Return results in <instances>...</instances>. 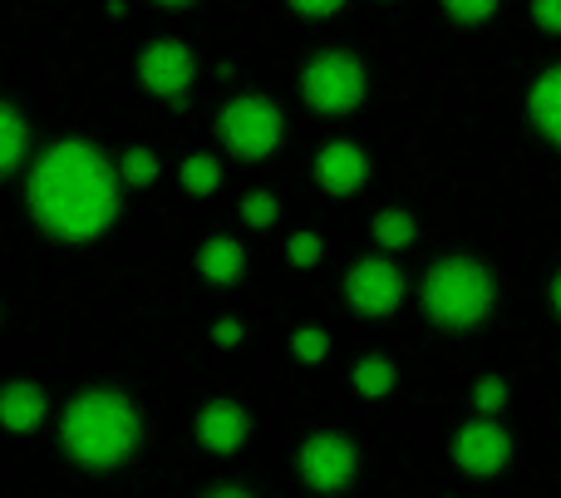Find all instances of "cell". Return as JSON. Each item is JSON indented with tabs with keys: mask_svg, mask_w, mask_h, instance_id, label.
Returning a JSON list of instances; mask_svg holds the SVG:
<instances>
[{
	"mask_svg": "<svg viewBox=\"0 0 561 498\" xmlns=\"http://www.w3.org/2000/svg\"><path fill=\"white\" fill-rule=\"evenodd\" d=\"M20 154H25V124H20L15 109L0 104V173H10L20 163Z\"/></svg>",
	"mask_w": 561,
	"mask_h": 498,
	"instance_id": "2e32d148",
	"label": "cell"
},
{
	"mask_svg": "<svg viewBox=\"0 0 561 498\" xmlns=\"http://www.w3.org/2000/svg\"><path fill=\"white\" fill-rule=\"evenodd\" d=\"M217 134L227 138L237 158H266L280 144V109L266 99H237L222 109L217 118Z\"/></svg>",
	"mask_w": 561,
	"mask_h": 498,
	"instance_id": "5b68a950",
	"label": "cell"
},
{
	"mask_svg": "<svg viewBox=\"0 0 561 498\" xmlns=\"http://www.w3.org/2000/svg\"><path fill=\"white\" fill-rule=\"evenodd\" d=\"M345 292H350V306H355V312L389 316L399 306V296H404V276H399L385 257H369V262H359L355 272H350Z\"/></svg>",
	"mask_w": 561,
	"mask_h": 498,
	"instance_id": "52a82bcc",
	"label": "cell"
},
{
	"mask_svg": "<svg viewBox=\"0 0 561 498\" xmlns=\"http://www.w3.org/2000/svg\"><path fill=\"white\" fill-rule=\"evenodd\" d=\"M163 5H187V0H163Z\"/></svg>",
	"mask_w": 561,
	"mask_h": 498,
	"instance_id": "f1b7e54d",
	"label": "cell"
},
{
	"mask_svg": "<svg viewBox=\"0 0 561 498\" xmlns=\"http://www.w3.org/2000/svg\"><path fill=\"white\" fill-rule=\"evenodd\" d=\"M45 420V395L35 391V385H5L0 391V425L5 430H35V425Z\"/></svg>",
	"mask_w": 561,
	"mask_h": 498,
	"instance_id": "4fadbf2b",
	"label": "cell"
},
{
	"mask_svg": "<svg viewBox=\"0 0 561 498\" xmlns=\"http://www.w3.org/2000/svg\"><path fill=\"white\" fill-rule=\"evenodd\" d=\"M217 178H222V173H217V163L207 154H197V158H187V163H183V188H187V193H197V197L213 193Z\"/></svg>",
	"mask_w": 561,
	"mask_h": 498,
	"instance_id": "ac0fdd59",
	"label": "cell"
},
{
	"mask_svg": "<svg viewBox=\"0 0 561 498\" xmlns=\"http://www.w3.org/2000/svg\"><path fill=\"white\" fill-rule=\"evenodd\" d=\"M300 94H306V104L320 109V114H345V109H355L359 99H365V69H359L355 55L330 49V55L306 65Z\"/></svg>",
	"mask_w": 561,
	"mask_h": 498,
	"instance_id": "277c9868",
	"label": "cell"
},
{
	"mask_svg": "<svg viewBox=\"0 0 561 498\" xmlns=\"http://www.w3.org/2000/svg\"><path fill=\"white\" fill-rule=\"evenodd\" d=\"M286 252H290V262L296 267H316L320 262V237L316 233H296L286 242Z\"/></svg>",
	"mask_w": 561,
	"mask_h": 498,
	"instance_id": "cb8c5ba5",
	"label": "cell"
},
{
	"mask_svg": "<svg viewBox=\"0 0 561 498\" xmlns=\"http://www.w3.org/2000/svg\"><path fill=\"white\" fill-rule=\"evenodd\" d=\"M507 454H513V440H507V430H497L493 420H473V425H463V430L454 434L458 469L478 474V479H488V474L503 469Z\"/></svg>",
	"mask_w": 561,
	"mask_h": 498,
	"instance_id": "ba28073f",
	"label": "cell"
},
{
	"mask_svg": "<svg viewBox=\"0 0 561 498\" xmlns=\"http://www.w3.org/2000/svg\"><path fill=\"white\" fill-rule=\"evenodd\" d=\"M355 391L369 395V400H375V395H389V391H394V365H389L385 355H369V361H359L355 365Z\"/></svg>",
	"mask_w": 561,
	"mask_h": 498,
	"instance_id": "9a60e30c",
	"label": "cell"
},
{
	"mask_svg": "<svg viewBox=\"0 0 561 498\" xmlns=\"http://www.w3.org/2000/svg\"><path fill=\"white\" fill-rule=\"evenodd\" d=\"M247 430H252V420H247V410L242 405H232V400H213L203 415H197V440H203L207 450H217V454L242 450Z\"/></svg>",
	"mask_w": 561,
	"mask_h": 498,
	"instance_id": "30bf717a",
	"label": "cell"
},
{
	"mask_svg": "<svg viewBox=\"0 0 561 498\" xmlns=\"http://www.w3.org/2000/svg\"><path fill=\"white\" fill-rule=\"evenodd\" d=\"M424 312L448 331H468L493 312V276L468 257H448L424 282Z\"/></svg>",
	"mask_w": 561,
	"mask_h": 498,
	"instance_id": "3957f363",
	"label": "cell"
},
{
	"mask_svg": "<svg viewBox=\"0 0 561 498\" xmlns=\"http://www.w3.org/2000/svg\"><path fill=\"white\" fill-rule=\"evenodd\" d=\"M65 450L89 469H108V464L128 460L138 444V415L124 395L114 391H89L69 405L65 430H59Z\"/></svg>",
	"mask_w": 561,
	"mask_h": 498,
	"instance_id": "7a4b0ae2",
	"label": "cell"
},
{
	"mask_svg": "<svg viewBox=\"0 0 561 498\" xmlns=\"http://www.w3.org/2000/svg\"><path fill=\"white\" fill-rule=\"evenodd\" d=\"M118 173H124V183L144 188V183H153V178H158V158L148 154V148H128L124 163H118Z\"/></svg>",
	"mask_w": 561,
	"mask_h": 498,
	"instance_id": "ffe728a7",
	"label": "cell"
},
{
	"mask_svg": "<svg viewBox=\"0 0 561 498\" xmlns=\"http://www.w3.org/2000/svg\"><path fill=\"white\" fill-rule=\"evenodd\" d=\"M375 242L379 247H409L414 242V217L409 213H379L375 217Z\"/></svg>",
	"mask_w": 561,
	"mask_h": 498,
	"instance_id": "e0dca14e",
	"label": "cell"
},
{
	"mask_svg": "<svg viewBox=\"0 0 561 498\" xmlns=\"http://www.w3.org/2000/svg\"><path fill=\"white\" fill-rule=\"evenodd\" d=\"M242 267H247V257H242V247H237L232 237H213V242L197 252V272H203L207 282H217V286H232L237 276H242Z\"/></svg>",
	"mask_w": 561,
	"mask_h": 498,
	"instance_id": "5bb4252c",
	"label": "cell"
},
{
	"mask_svg": "<svg viewBox=\"0 0 561 498\" xmlns=\"http://www.w3.org/2000/svg\"><path fill=\"white\" fill-rule=\"evenodd\" d=\"M290 5H296L300 15H330V10H340L345 0H290Z\"/></svg>",
	"mask_w": 561,
	"mask_h": 498,
	"instance_id": "484cf974",
	"label": "cell"
},
{
	"mask_svg": "<svg viewBox=\"0 0 561 498\" xmlns=\"http://www.w3.org/2000/svg\"><path fill=\"white\" fill-rule=\"evenodd\" d=\"M213 341L217 346H237V341H242V326H237V321H217L213 326Z\"/></svg>",
	"mask_w": 561,
	"mask_h": 498,
	"instance_id": "4316f807",
	"label": "cell"
},
{
	"mask_svg": "<svg viewBox=\"0 0 561 498\" xmlns=\"http://www.w3.org/2000/svg\"><path fill=\"white\" fill-rule=\"evenodd\" d=\"M30 213L65 242L99 237L118 213V178L94 144H55L30 173Z\"/></svg>",
	"mask_w": 561,
	"mask_h": 498,
	"instance_id": "6da1fadb",
	"label": "cell"
},
{
	"mask_svg": "<svg viewBox=\"0 0 561 498\" xmlns=\"http://www.w3.org/2000/svg\"><path fill=\"white\" fill-rule=\"evenodd\" d=\"M552 306H557V316H561V272H557V282H552Z\"/></svg>",
	"mask_w": 561,
	"mask_h": 498,
	"instance_id": "83f0119b",
	"label": "cell"
},
{
	"mask_svg": "<svg viewBox=\"0 0 561 498\" xmlns=\"http://www.w3.org/2000/svg\"><path fill=\"white\" fill-rule=\"evenodd\" d=\"M290 351H296V361L316 365V361H325V351H330V336H325V331H316V326H300V331L290 336Z\"/></svg>",
	"mask_w": 561,
	"mask_h": 498,
	"instance_id": "d6986e66",
	"label": "cell"
},
{
	"mask_svg": "<svg viewBox=\"0 0 561 498\" xmlns=\"http://www.w3.org/2000/svg\"><path fill=\"white\" fill-rule=\"evenodd\" d=\"M276 213H280V207H276V197H272V193H252V197L242 203V217H247L252 227H272V223H276Z\"/></svg>",
	"mask_w": 561,
	"mask_h": 498,
	"instance_id": "603a6c76",
	"label": "cell"
},
{
	"mask_svg": "<svg viewBox=\"0 0 561 498\" xmlns=\"http://www.w3.org/2000/svg\"><path fill=\"white\" fill-rule=\"evenodd\" d=\"M533 20L547 35H561V0H533Z\"/></svg>",
	"mask_w": 561,
	"mask_h": 498,
	"instance_id": "d4e9b609",
	"label": "cell"
},
{
	"mask_svg": "<svg viewBox=\"0 0 561 498\" xmlns=\"http://www.w3.org/2000/svg\"><path fill=\"white\" fill-rule=\"evenodd\" d=\"M365 173H369V163L355 144H330V148H320V158H316V178L325 193H340V197L355 193V188L365 183Z\"/></svg>",
	"mask_w": 561,
	"mask_h": 498,
	"instance_id": "8fae6325",
	"label": "cell"
},
{
	"mask_svg": "<svg viewBox=\"0 0 561 498\" xmlns=\"http://www.w3.org/2000/svg\"><path fill=\"white\" fill-rule=\"evenodd\" d=\"M527 114H533L537 134L552 138V144L561 148V65L547 69V75L533 84V94H527Z\"/></svg>",
	"mask_w": 561,
	"mask_h": 498,
	"instance_id": "7c38bea8",
	"label": "cell"
},
{
	"mask_svg": "<svg viewBox=\"0 0 561 498\" xmlns=\"http://www.w3.org/2000/svg\"><path fill=\"white\" fill-rule=\"evenodd\" d=\"M138 75H144V84L153 94H183L187 79H193V49L178 45V39H158V45L144 49Z\"/></svg>",
	"mask_w": 561,
	"mask_h": 498,
	"instance_id": "9c48e42d",
	"label": "cell"
},
{
	"mask_svg": "<svg viewBox=\"0 0 561 498\" xmlns=\"http://www.w3.org/2000/svg\"><path fill=\"white\" fill-rule=\"evenodd\" d=\"M444 10L458 20V25H483L497 10V0H444Z\"/></svg>",
	"mask_w": 561,
	"mask_h": 498,
	"instance_id": "44dd1931",
	"label": "cell"
},
{
	"mask_svg": "<svg viewBox=\"0 0 561 498\" xmlns=\"http://www.w3.org/2000/svg\"><path fill=\"white\" fill-rule=\"evenodd\" d=\"M473 405H478L483 415H497V410L507 405V385L497 381V375H483V381L473 385Z\"/></svg>",
	"mask_w": 561,
	"mask_h": 498,
	"instance_id": "7402d4cb",
	"label": "cell"
},
{
	"mask_svg": "<svg viewBox=\"0 0 561 498\" xmlns=\"http://www.w3.org/2000/svg\"><path fill=\"white\" fill-rule=\"evenodd\" d=\"M300 474H306V484L320 494L345 489L350 474H355V444L340 440V434H316V440H306V450H300Z\"/></svg>",
	"mask_w": 561,
	"mask_h": 498,
	"instance_id": "8992f818",
	"label": "cell"
}]
</instances>
